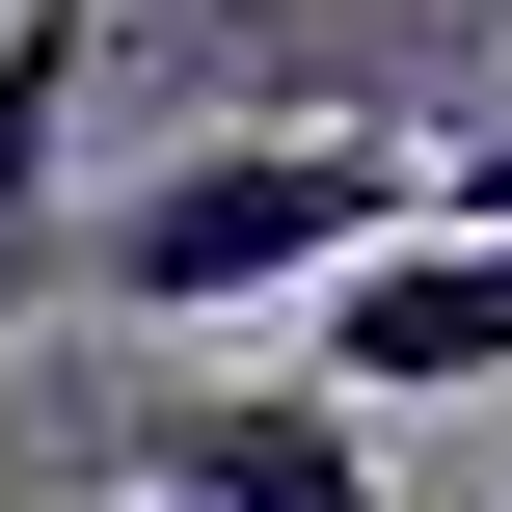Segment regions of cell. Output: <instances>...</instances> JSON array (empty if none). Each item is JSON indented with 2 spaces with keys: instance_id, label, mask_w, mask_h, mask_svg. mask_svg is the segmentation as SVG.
Segmentation results:
<instances>
[{
  "instance_id": "obj_1",
  "label": "cell",
  "mask_w": 512,
  "mask_h": 512,
  "mask_svg": "<svg viewBox=\"0 0 512 512\" xmlns=\"http://www.w3.org/2000/svg\"><path fill=\"white\" fill-rule=\"evenodd\" d=\"M378 243H405V135H351V108H243V135H189L135 216H81V297L216 324V297H324V270H378Z\"/></svg>"
},
{
  "instance_id": "obj_2",
  "label": "cell",
  "mask_w": 512,
  "mask_h": 512,
  "mask_svg": "<svg viewBox=\"0 0 512 512\" xmlns=\"http://www.w3.org/2000/svg\"><path fill=\"white\" fill-rule=\"evenodd\" d=\"M297 378H324V405H486L512 378V243L486 216H405L378 270L297 297Z\"/></svg>"
},
{
  "instance_id": "obj_3",
  "label": "cell",
  "mask_w": 512,
  "mask_h": 512,
  "mask_svg": "<svg viewBox=\"0 0 512 512\" xmlns=\"http://www.w3.org/2000/svg\"><path fill=\"white\" fill-rule=\"evenodd\" d=\"M135 486L162 512H378V405H324V378H162Z\"/></svg>"
},
{
  "instance_id": "obj_4",
  "label": "cell",
  "mask_w": 512,
  "mask_h": 512,
  "mask_svg": "<svg viewBox=\"0 0 512 512\" xmlns=\"http://www.w3.org/2000/svg\"><path fill=\"white\" fill-rule=\"evenodd\" d=\"M81 54L108 0H0V324H54V243H81Z\"/></svg>"
},
{
  "instance_id": "obj_5",
  "label": "cell",
  "mask_w": 512,
  "mask_h": 512,
  "mask_svg": "<svg viewBox=\"0 0 512 512\" xmlns=\"http://www.w3.org/2000/svg\"><path fill=\"white\" fill-rule=\"evenodd\" d=\"M459 216H486V243H512V108H486V135H459Z\"/></svg>"
}]
</instances>
